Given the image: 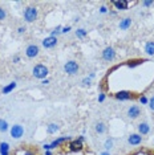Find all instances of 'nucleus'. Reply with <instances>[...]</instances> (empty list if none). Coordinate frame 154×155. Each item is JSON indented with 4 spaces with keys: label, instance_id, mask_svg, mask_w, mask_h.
<instances>
[{
    "label": "nucleus",
    "instance_id": "27",
    "mask_svg": "<svg viewBox=\"0 0 154 155\" xmlns=\"http://www.w3.org/2000/svg\"><path fill=\"white\" fill-rule=\"evenodd\" d=\"M17 32H19V33H24V32H25V28H24V27H20Z\"/></svg>",
    "mask_w": 154,
    "mask_h": 155
},
{
    "label": "nucleus",
    "instance_id": "14",
    "mask_svg": "<svg viewBox=\"0 0 154 155\" xmlns=\"http://www.w3.org/2000/svg\"><path fill=\"white\" fill-rule=\"evenodd\" d=\"M116 98H117V100H132L133 96L130 91H118V93L116 94Z\"/></svg>",
    "mask_w": 154,
    "mask_h": 155
},
{
    "label": "nucleus",
    "instance_id": "24",
    "mask_svg": "<svg viewBox=\"0 0 154 155\" xmlns=\"http://www.w3.org/2000/svg\"><path fill=\"white\" fill-rule=\"evenodd\" d=\"M149 107L152 109V110H154V97L150 98V101H149Z\"/></svg>",
    "mask_w": 154,
    "mask_h": 155
},
{
    "label": "nucleus",
    "instance_id": "11",
    "mask_svg": "<svg viewBox=\"0 0 154 155\" xmlns=\"http://www.w3.org/2000/svg\"><path fill=\"white\" fill-rule=\"evenodd\" d=\"M112 3H113V5L116 8L121 9V11L128 9V5H129V2H126V0H120V2H112Z\"/></svg>",
    "mask_w": 154,
    "mask_h": 155
},
{
    "label": "nucleus",
    "instance_id": "21",
    "mask_svg": "<svg viewBox=\"0 0 154 155\" xmlns=\"http://www.w3.org/2000/svg\"><path fill=\"white\" fill-rule=\"evenodd\" d=\"M104 147H105V149H106V150H110L112 147H113V139H112V138H110V139H108L106 142H105Z\"/></svg>",
    "mask_w": 154,
    "mask_h": 155
},
{
    "label": "nucleus",
    "instance_id": "16",
    "mask_svg": "<svg viewBox=\"0 0 154 155\" xmlns=\"http://www.w3.org/2000/svg\"><path fill=\"white\" fill-rule=\"evenodd\" d=\"M94 129H96V133L99 134H104L105 130H106V126H105L104 122H97L96 126H94Z\"/></svg>",
    "mask_w": 154,
    "mask_h": 155
},
{
    "label": "nucleus",
    "instance_id": "19",
    "mask_svg": "<svg viewBox=\"0 0 154 155\" xmlns=\"http://www.w3.org/2000/svg\"><path fill=\"white\" fill-rule=\"evenodd\" d=\"M16 87V82H11L8 86H5L4 89H3V94H8L11 90H13Z\"/></svg>",
    "mask_w": 154,
    "mask_h": 155
},
{
    "label": "nucleus",
    "instance_id": "8",
    "mask_svg": "<svg viewBox=\"0 0 154 155\" xmlns=\"http://www.w3.org/2000/svg\"><path fill=\"white\" fill-rule=\"evenodd\" d=\"M57 45V38H56L55 36H51V37H47L43 40V47L47 48V49H51Z\"/></svg>",
    "mask_w": 154,
    "mask_h": 155
},
{
    "label": "nucleus",
    "instance_id": "26",
    "mask_svg": "<svg viewBox=\"0 0 154 155\" xmlns=\"http://www.w3.org/2000/svg\"><path fill=\"white\" fill-rule=\"evenodd\" d=\"M69 31H71V27H66V28H64V29L61 31V32H62V33H68Z\"/></svg>",
    "mask_w": 154,
    "mask_h": 155
},
{
    "label": "nucleus",
    "instance_id": "9",
    "mask_svg": "<svg viewBox=\"0 0 154 155\" xmlns=\"http://www.w3.org/2000/svg\"><path fill=\"white\" fill-rule=\"evenodd\" d=\"M128 142L130 144H133V146H137V144H139L142 142V137L139 135V134H132V135L128 138Z\"/></svg>",
    "mask_w": 154,
    "mask_h": 155
},
{
    "label": "nucleus",
    "instance_id": "20",
    "mask_svg": "<svg viewBox=\"0 0 154 155\" xmlns=\"http://www.w3.org/2000/svg\"><path fill=\"white\" fill-rule=\"evenodd\" d=\"M8 130V123H7V121H4V119H0V131H7Z\"/></svg>",
    "mask_w": 154,
    "mask_h": 155
},
{
    "label": "nucleus",
    "instance_id": "6",
    "mask_svg": "<svg viewBox=\"0 0 154 155\" xmlns=\"http://www.w3.org/2000/svg\"><path fill=\"white\" fill-rule=\"evenodd\" d=\"M116 57V52H114V49L112 48V47H106L104 49V52H102V58L105 60V61H113Z\"/></svg>",
    "mask_w": 154,
    "mask_h": 155
},
{
    "label": "nucleus",
    "instance_id": "25",
    "mask_svg": "<svg viewBox=\"0 0 154 155\" xmlns=\"http://www.w3.org/2000/svg\"><path fill=\"white\" fill-rule=\"evenodd\" d=\"M143 5H146V7H152V5H154V2H143Z\"/></svg>",
    "mask_w": 154,
    "mask_h": 155
},
{
    "label": "nucleus",
    "instance_id": "18",
    "mask_svg": "<svg viewBox=\"0 0 154 155\" xmlns=\"http://www.w3.org/2000/svg\"><path fill=\"white\" fill-rule=\"evenodd\" d=\"M47 131L49 134H55L56 131H59V125H56V123H51V125H48Z\"/></svg>",
    "mask_w": 154,
    "mask_h": 155
},
{
    "label": "nucleus",
    "instance_id": "13",
    "mask_svg": "<svg viewBox=\"0 0 154 155\" xmlns=\"http://www.w3.org/2000/svg\"><path fill=\"white\" fill-rule=\"evenodd\" d=\"M69 150L71 151H81L82 150V143L81 140H73V142H71V144H69Z\"/></svg>",
    "mask_w": 154,
    "mask_h": 155
},
{
    "label": "nucleus",
    "instance_id": "3",
    "mask_svg": "<svg viewBox=\"0 0 154 155\" xmlns=\"http://www.w3.org/2000/svg\"><path fill=\"white\" fill-rule=\"evenodd\" d=\"M64 70H65V73L73 76V74H76V73L79 72V64H77L76 61H68L64 65Z\"/></svg>",
    "mask_w": 154,
    "mask_h": 155
},
{
    "label": "nucleus",
    "instance_id": "5",
    "mask_svg": "<svg viewBox=\"0 0 154 155\" xmlns=\"http://www.w3.org/2000/svg\"><path fill=\"white\" fill-rule=\"evenodd\" d=\"M38 52H40V49H38L37 45H28L27 49H25V54H27V57H29V58H35V57H37L38 56Z\"/></svg>",
    "mask_w": 154,
    "mask_h": 155
},
{
    "label": "nucleus",
    "instance_id": "7",
    "mask_svg": "<svg viewBox=\"0 0 154 155\" xmlns=\"http://www.w3.org/2000/svg\"><path fill=\"white\" fill-rule=\"evenodd\" d=\"M139 114H141V109H139L137 105H134V106H130L128 109V117L130 119H136L139 117Z\"/></svg>",
    "mask_w": 154,
    "mask_h": 155
},
{
    "label": "nucleus",
    "instance_id": "12",
    "mask_svg": "<svg viewBox=\"0 0 154 155\" xmlns=\"http://www.w3.org/2000/svg\"><path fill=\"white\" fill-rule=\"evenodd\" d=\"M130 25H132V19L130 17H125V19H122L120 21V29H122V31L129 29Z\"/></svg>",
    "mask_w": 154,
    "mask_h": 155
},
{
    "label": "nucleus",
    "instance_id": "1",
    "mask_svg": "<svg viewBox=\"0 0 154 155\" xmlns=\"http://www.w3.org/2000/svg\"><path fill=\"white\" fill-rule=\"evenodd\" d=\"M32 74H33V77H36V78L43 80V78H45V77L48 76V68L45 65H43V64H37L36 66H33Z\"/></svg>",
    "mask_w": 154,
    "mask_h": 155
},
{
    "label": "nucleus",
    "instance_id": "23",
    "mask_svg": "<svg viewBox=\"0 0 154 155\" xmlns=\"http://www.w3.org/2000/svg\"><path fill=\"white\" fill-rule=\"evenodd\" d=\"M76 36H79V37L86 36V31H85V29H77V31H76Z\"/></svg>",
    "mask_w": 154,
    "mask_h": 155
},
{
    "label": "nucleus",
    "instance_id": "4",
    "mask_svg": "<svg viewBox=\"0 0 154 155\" xmlns=\"http://www.w3.org/2000/svg\"><path fill=\"white\" fill-rule=\"evenodd\" d=\"M23 134H24V129H23L22 125H13L11 127V137L12 138L19 139L23 137Z\"/></svg>",
    "mask_w": 154,
    "mask_h": 155
},
{
    "label": "nucleus",
    "instance_id": "22",
    "mask_svg": "<svg viewBox=\"0 0 154 155\" xmlns=\"http://www.w3.org/2000/svg\"><path fill=\"white\" fill-rule=\"evenodd\" d=\"M7 17V12H5V9L3 8V7H0V21H3Z\"/></svg>",
    "mask_w": 154,
    "mask_h": 155
},
{
    "label": "nucleus",
    "instance_id": "15",
    "mask_svg": "<svg viewBox=\"0 0 154 155\" xmlns=\"http://www.w3.org/2000/svg\"><path fill=\"white\" fill-rule=\"evenodd\" d=\"M145 52L149 56H154V41H149V43L145 45Z\"/></svg>",
    "mask_w": 154,
    "mask_h": 155
},
{
    "label": "nucleus",
    "instance_id": "28",
    "mask_svg": "<svg viewBox=\"0 0 154 155\" xmlns=\"http://www.w3.org/2000/svg\"><path fill=\"white\" fill-rule=\"evenodd\" d=\"M101 155H110L109 153H108V151H105V153H102V154H101Z\"/></svg>",
    "mask_w": 154,
    "mask_h": 155
},
{
    "label": "nucleus",
    "instance_id": "17",
    "mask_svg": "<svg viewBox=\"0 0 154 155\" xmlns=\"http://www.w3.org/2000/svg\"><path fill=\"white\" fill-rule=\"evenodd\" d=\"M8 149H9L8 143L5 142L0 143V153H2V155H8Z\"/></svg>",
    "mask_w": 154,
    "mask_h": 155
},
{
    "label": "nucleus",
    "instance_id": "2",
    "mask_svg": "<svg viewBox=\"0 0 154 155\" xmlns=\"http://www.w3.org/2000/svg\"><path fill=\"white\" fill-rule=\"evenodd\" d=\"M24 19L28 23H33L37 19V8L36 7H27L24 11Z\"/></svg>",
    "mask_w": 154,
    "mask_h": 155
},
{
    "label": "nucleus",
    "instance_id": "10",
    "mask_svg": "<svg viewBox=\"0 0 154 155\" xmlns=\"http://www.w3.org/2000/svg\"><path fill=\"white\" fill-rule=\"evenodd\" d=\"M149 131H150V126L146 122H142V123H139V125H138L139 135H146V134H149Z\"/></svg>",
    "mask_w": 154,
    "mask_h": 155
}]
</instances>
